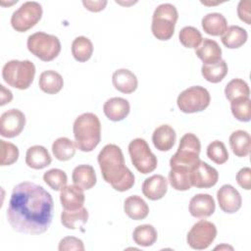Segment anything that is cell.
I'll return each instance as SVG.
<instances>
[{"label": "cell", "instance_id": "6da1fadb", "mask_svg": "<svg viewBox=\"0 0 251 251\" xmlns=\"http://www.w3.org/2000/svg\"><path fill=\"white\" fill-rule=\"evenodd\" d=\"M53 198L42 186L30 181L17 184L11 193L7 220L17 232L41 234L53 219Z\"/></svg>", "mask_w": 251, "mask_h": 251}, {"label": "cell", "instance_id": "7a4b0ae2", "mask_svg": "<svg viewBox=\"0 0 251 251\" xmlns=\"http://www.w3.org/2000/svg\"><path fill=\"white\" fill-rule=\"evenodd\" d=\"M97 161L103 179L115 190L124 192L134 185V175L126 166L123 151L118 145H105L99 152Z\"/></svg>", "mask_w": 251, "mask_h": 251}, {"label": "cell", "instance_id": "3957f363", "mask_svg": "<svg viewBox=\"0 0 251 251\" xmlns=\"http://www.w3.org/2000/svg\"><path fill=\"white\" fill-rule=\"evenodd\" d=\"M73 132L76 148L82 152H91L101 140V123L93 113H83L74 122Z\"/></svg>", "mask_w": 251, "mask_h": 251}, {"label": "cell", "instance_id": "277c9868", "mask_svg": "<svg viewBox=\"0 0 251 251\" xmlns=\"http://www.w3.org/2000/svg\"><path fill=\"white\" fill-rule=\"evenodd\" d=\"M35 75V66L29 60H11L7 62L2 69V77L4 81L17 89H27Z\"/></svg>", "mask_w": 251, "mask_h": 251}, {"label": "cell", "instance_id": "5b68a950", "mask_svg": "<svg viewBox=\"0 0 251 251\" xmlns=\"http://www.w3.org/2000/svg\"><path fill=\"white\" fill-rule=\"evenodd\" d=\"M177 19L178 13L173 4L164 3L159 5L152 16L151 31L153 35L161 41L171 39L174 35Z\"/></svg>", "mask_w": 251, "mask_h": 251}, {"label": "cell", "instance_id": "8992f818", "mask_svg": "<svg viewBox=\"0 0 251 251\" xmlns=\"http://www.w3.org/2000/svg\"><path fill=\"white\" fill-rule=\"evenodd\" d=\"M28 51L43 62L53 61L61 52V42L55 35L38 31L27 37Z\"/></svg>", "mask_w": 251, "mask_h": 251}, {"label": "cell", "instance_id": "52a82bcc", "mask_svg": "<svg viewBox=\"0 0 251 251\" xmlns=\"http://www.w3.org/2000/svg\"><path fill=\"white\" fill-rule=\"evenodd\" d=\"M201 143L194 133H185L179 141L178 148L170 159V167L182 166L191 169L200 159Z\"/></svg>", "mask_w": 251, "mask_h": 251}, {"label": "cell", "instance_id": "ba28073f", "mask_svg": "<svg viewBox=\"0 0 251 251\" xmlns=\"http://www.w3.org/2000/svg\"><path fill=\"white\" fill-rule=\"evenodd\" d=\"M211 102L209 91L200 85L190 86L177 96L178 109L185 114H193L204 111Z\"/></svg>", "mask_w": 251, "mask_h": 251}, {"label": "cell", "instance_id": "9c48e42d", "mask_svg": "<svg viewBox=\"0 0 251 251\" xmlns=\"http://www.w3.org/2000/svg\"><path fill=\"white\" fill-rule=\"evenodd\" d=\"M128 153L132 165L139 173L147 175L157 168V157L152 153L145 139L135 138L131 140L128 144Z\"/></svg>", "mask_w": 251, "mask_h": 251}, {"label": "cell", "instance_id": "30bf717a", "mask_svg": "<svg viewBox=\"0 0 251 251\" xmlns=\"http://www.w3.org/2000/svg\"><path fill=\"white\" fill-rule=\"evenodd\" d=\"M42 13V7L38 2H25L12 14L11 25L18 32H25L41 20Z\"/></svg>", "mask_w": 251, "mask_h": 251}, {"label": "cell", "instance_id": "8fae6325", "mask_svg": "<svg viewBox=\"0 0 251 251\" xmlns=\"http://www.w3.org/2000/svg\"><path fill=\"white\" fill-rule=\"evenodd\" d=\"M217 236L215 224L206 220H200L192 226L187 233V244L195 250L207 249Z\"/></svg>", "mask_w": 251, "mask_h": 251}, {"label": "cell", "instance_id": "7c38bea8", "mask_svg": "<svg viewBox=\"0 0 251 251\" xmlns=\"http://www.w3.org/2000/svg\"><path fill=\"white\" fill-rule=\"evenodd\" d=\"M191 186L196 188H210L217 184L219 173L206 162L199 160L189 172Z\"/></svg>", "mask_w": 251, "mask_h": 251}, {"label": "cell", "instance_id": "4fadbf2b", "mask_svg": "<svg viewBox=\"0 0 251 251\" xmlns=\"http://www.w3.org/2000/svg\"><path fill=\"white\" fill-rule=\"evenodd\" d=\"M25 116L19 109H10L0 118V134L3 137L13 138L18 136L25 128Z\"/></svg>", "mask_w": 251, "mask_h": 251}, {"label": "cell", "instance_id": "5bb4252c", "mask_svg": "<svg viewBox=\"0 0 251 251\" xmlns=\"http://www.w3.org/2000/svg\"><path fill=\"white\" fill-rule=\"evenodd\" d=\"M217 199L221 210L227 214L236 213L242 205L240 193L230 184H224L219 188Z\"/></svg>", "mask_w": 251, "mask_h": 251}, {"label": "cell", "instance_id": "9a60e30c", "mask_svg": "<svg viewBox=\"0 0 251 251\" xmlns=\"http://www.w3.org/2000/svg\"><path fill=\"white\" fill-rule=\"evenodd\" d=\"M188 210L192 217L205 219L214 214L216 210V203L213 196L210 194L199 193L190 199Z\"/></svg>", "mask_w": 251, "mask_h": 251}, {"label": "cell", "instance_id": "2e32d148", "mask_svg": "<svg viewBox=\"0 0 251 251\" xmlns=\"http://www.w3.org/2000/svg\"><path fill=\"white\" fill-rule=\"evenodd\" d=\"M142 193L149 200L162 199L168 191V180L162 175H153L142 183Z\"/></svg>", "mask_w": 251, "mask_h": 251}, {"label": "cell", "instance_id": "e0dca14e", "mask_svg": "<svg viewBox=\"0 0 251 251\" xmlns=\"http://www.w3.org/2000/svg\"><path fill=\"white\" fill-rule=\"evenodd\" d=\"M60 201L65 210L80 209L85 201L83 189L75 184L66 185L60 190Z\"/></svg>", "mask_w": 251, "mask_h": 251}, {"label": "cell", "instance_id": "ac0fdd59", "mask_svg": "<svg viewBox=\"0 0 251 251\" xmlns=\"http://www.w3.org/2000/svg\"><path fill=\"white\" fill-rule=\"evenodd\" d=\"M130 111L129 102L122 97H112L103 105L105 116L112 122H120L126 119Z\"/></svg>", "mask_w": 251, "mask_h": 251}, {"label": "cell", "instance_id": "d6986e66", "mask_svg": "<svg viewBox=\"0 0 251 251\" xmlns=\"http://www.w3.org/2000/svg\"><path fill=\"white\" fill-rule=\"evenodd\" d=\"M112 82L118 91L126 94L134 92L138 85L136 75L127 69H119L115 71L112 75Z\"/></svg>", "mask_w": 251, "mask_h": 251}, {"label": "cell", "instance_id": "ffe728a7", "mask_svg": "<svg viewBox=\"0 0 251 251\" xmlns=\"http://www.w3.org/2000/svg\"><path fill=\"white\" fill-rule=\"evenodd\" d=\"M176 140L175 129L169 125H162L155 128L152 134L154 147L159 151H169L173 148Z\"/></svg>", "mask_w": 251, "mask_h": 251}, {"label": "cell", "instance_id": "44dd1931", "mask_svg": "<svg viewBox=\"0 0 251 251\" xmlns=\"http://www.w3.org/2000/svg\"><path fill=\"white\" fill-rule=\"evenodd\" d=\"M196 56L203 62V65H211L222 60V48L217 41L204 38L197 49H195Z\"/></svg>", "mask_w": 251, "mask_h": 251}, {"label": "cell", "instance_id": "7402d4cb", "mask_svg": "<svg viewBox=\"0 0 251 251\" xmlns=\"http://www.w3.org/2000/svg\"><path fill=\"white\" fill-rule=\"evenodd\" d=\"M52 162L48 150L41 145L30 146L25 153V164L34 170H42Z\"/></svg>", "mask_w": 251, "mask_h": 251}, {"label": "cell", "instance_id": "603a6c76", "mask_svg": "<svg viewBox=\"0 0 251 251\" xmlns=\"http://www.w3.org/2000/svg\"><path fill=\"white\" fill-rule=\"evenodd\" d=\"M72 179L74 184L79 186L83 190L91 189L97 181L96 174L92 166L90 165H78L72 174Z\"/></svg>", "mask_w": 251, "mask_h": 251}, {"label": "cell", "instance_id": "cb8c5ba5", "mask_svg": "<svg viewBox=\"0 0 251 251\" xmlns=\"http://www.w3.org/2000/svg\"><path fill=\"white\" fill-rule=\"evenodd\" d=\"M126 215L134 221L144 220L149 214V206L138 195L128 196L124 202Z\"/></svg>", "mask_w": 251, "mask_h": 251}, {"label": "cell", "instance_id": "d4e9b609", "mask_svg": "<svg viewBox=\"0 0 251 251\" xmlns=\"http://www.w3.org/2000/svg\"><path fill=\"white\" fill-rule=\"evenodd\" d=\"M203 30L212 36H222L227 29V21L220 13H209L201 21Z\"/></svg>", "mask_w": 251, "mask_h": 251}, {"label": "cell", "instance_id": "484cf974", "mask_svg": "<svg viewBox=\"0 0 251 251\" xmlns=\"http://www.w3.org/2000/svg\"><path fill=\"white\" fill-rule=\"evenodd\" d=\"M39 88L47 94H56L60 92L64 86L63 76L53 70L44 71L39 75Z\"/></svg>", "mask_w": 251, "mask_h": 251}, {"label": "cell", "instance_id": "4316f807", "mask_svg": "<svg viewBox=\"0 0 251 251\" xmlns=\"http://www.w3.org/2000/svg\"><path fill=\"white\" fill-rule=\"evenodd\" d=\"M232 153L237 157H246L250 153L251 137L250 134L242 129L233 131L228 138Z\"/></svg>", "mask_w": 251, "mask_h": 251}, {"label": "cell", "instance_id": "83f0119b", "mask_svg": "<svg viewBox=\"0 0 251 251\" xmlns=\"http://www.w3.org/2000/svg\"><path fill=\"white\" fill-rule=\"evenodd\" d=\"M248 34L246 29L239 25H230L222 35V43L229 49H236L241 47L247 41Z\"/></svg>", "mask_w": 251, "mask_h": 251}, {"label": "cell", "instance_id": "f1b7e54d", "mask_svg": "<svg viewBox=\"0 0 251 251\" xmlns=\"http://www.w3.org/2000/svg\"><path fill=\"white\" fill-rule=\"evenodd\" d=\"M88 211L82 207L77 210H65L61 214V223L68 229H76L86 224Z\"/></svg>", "mask_w": 251, "mask_h": 251}, {"label": "cell", "instance_id": "f546056e", "mask_svg": "<svg viewBox=\"0 0 251 251\" xmlns=\"http://www.w3.org/2000/svg\"><path fill=\"white\" fill-rule=\"evenodd\" d=\"M190 169L182 166L172 167L169 173V181L172 187L178 191H185L191 188Z\"/></svg>", "mask_w": 251, "mask_h": 251}, {"label": "cell", "instance_id": "4dcf8cb0", "mask_svg": "<svg viewBox=\"0 0 251 251\" xmlns=\"http://www.w3.org/2000/svg\"><path fill=\"white\" fill-rule=\"evenodd\" d=\"M75 144L68 137H59L52 144L54 157L62 162L71 160L75 154Z\"/></svg>", "mask_w": 251, "mask_h": 251}, {"label": "cell", "instance_id": "1f68e13d", "mask_svg": "<svg viewBox=\"0 0 251 251\" xmlns=\"http://www.w3.org/2000/svg\"><path fill=\"white\" fill-rule=\"evenodd\" d=\"M72 54L75 60L83 63L88 61L93 54V44L85 36H77L72 43Z\"/></svg>", "mask_w": 251, "mask_h": 251}, {"label": "cell", "instance_id": "d6a6232c", "mask_svg": "<svg viewBox=\"0 0 251 251\" xmlns=\"http://www.w3.org/2000/svg\"><path fill=\"white\" fill-rule=\"evenodd\" d=\"M132 238L137 245L142 247H149L156 242L158 233L152 225H140L134 228Z\"/></svg>", "mask_w": 251, "mask_h": 251}, {"label": "cell", "instance_id": "836d02e7", "mask_svg": "<svg viewBox=\"0 0 251 251\" xmlns=\"http://www.w3.org/2000/svg\"><path fill=\"white\" fill-rule=\"evenodd\" d=\"M228 68L225 60H221L218 63L211 65H203L201 68V74L203 77L212 83H218L222 81L227 75Z\"/></svg>", "mask_w": 251, "mask_h": 251}, {"label": "cell", "instance_id": "e575fe53", "mask_svg": "<svg viewBox=\"0 0 251 251\" xmlns=\"http://www.w3.org/2000/svg\"><path fill=\"white\" fill-rule=\"evenodd\" d=\"M226 98L229 101H232L237 98L250 96V89L247 82L241 78L231 79L225 87Z\"/></svg>", "mask_w": 251, "mask_h": 251}, {"label": "cell", "instance_id": "d590c367", "mask_svg": "<svg viewBox=\"0 0 251 251\" xmlns=\"http://www.w3.org/2000/svg\"><path fill=\"white\" fill-rule=\"evenodd\" d=\"M230 110L233 117L240 121L247 123L251 120V100L250 98L241 97L230 101Z\"/></svg>", "mask_w": 251, "mask_h": 251}, {"label": "cell", "instance_id": "8d00e7d4", "mask_svg": "<svg viewBox=\"0 0 251 251\" xmlns=\"http://www.w3.org/2000/svg\"><path fill=\"white\" fill-rule=\"evenodd\" d=\"M178 39L180 43L186 48L197 49L201 44L203 37L201 32L194 26H184L178 33Z\"/></svg>", "mask_w": 251, "mask_h": 251}, {"label": "cell", "instance_id": "74e56055", "mask_svg": "<svg viewBox=\"0 0 251 251\" xmlns=\"http://www.w3.org/2000/svg\"><path fill=\"white\" fill-rule=\"evenodd\" d=\"M43 180L51 189L59 191L67 185L68 176L63 170L51 169L44 173Z\"/></svg>", "mask_w": 251, "mask_h": 251}, {"label": "cell", "instance_id": "f35d334b", "mask_svg": "<svg viewBox=\"0 0 251 251\" xmlns=\"http://www.w3.org/2000/svg\"><path fill=\"white\" fill-rule=\"evenodd\" d=\"M207 156L215 164L222 165L228 160V152L226 145L220 140L212 141L207 147Z\"/></svg>", "mask_w": 251, "mask_h": 251}, {"label": "cell", "instance_id": "ab89813d", "mask_svg": "<svg viewBox=\"0 0 251 251\" xmlns=\"http://www.w3.org/2000/svg\"><path fill=\"white\" fill-rule=\"evenodd\" d=\"M1 146V166H10L18 161L19 158V149L18 147L11 143L7 142L3 139L0 140Z\"/></svg>", "mask_w": 251, "mask_h": 251}, {"label": "cell", "instance_id": "60d3db41", "mask_svg": "<svg viewBox=\"0 0 251 251\" xmlns=\"http://www.w3.org/2000/svg\"><path fill=\"white\" fill-rule=\"evenodd\" d=\"M59 251H83L84 244L81 239L75 236H66L62 238L58 246Z\"/></svg>", "mask_w": 251, "mask_h": 251}, {"label": "cell", "instance_id": "b9f144b4", "mask_svg": "<svg viewBox=\"0 0 251 251\" xmlns=\"http://www.w3.org/2000/svg\"><path fill=\"white\" fill-rule=\"evenodd\" d=\"M236 181L241 188L245 190H250L251 189V169L248 167L240 169L236 174Z\"/></svg>", "mask_w": 251, "mask_h": 251}, {"label": "cell", "instance_id": "7bdbcfd3", "mask_svg": "<svg viewBox=\"0 0 251 251\" xmlns=\"http://www.w3.org/2000/svg\"><path fill=\"white\" fill-rule=\"evenodd\" d=\"M251 2L249 0H241L237 6L238 18L246 25L251 24V13H250Z\"/></svg>", "mask_w": 251, "mask_h": 251}, {"label": "cell", "instance_id": "ee69618b", "mask_svg": "<svg viewBox=\"0 0 251 251\" xmlns=\"http://www.w3.org/2000/svg\"><path fill=\"white\" fill-rule=\"evenodd\" d=\"M107 1L103 0H99V1H85L83 0L82 1V5L85 7V9H87L88 11L90 12H94V13H97V12H100L102 10L105 9L106 5H107Z\"/></svg>", "mask_w": 251, "mask_h": 251}, {"label": "cell", "instance_id": "f6af8a7d", "mask_svg": "<svg viewBox=\"0 0 251 251\" xmlns=\"http://www.w3.org/2000/svg\"><path fill=\"white\" fill-rule=\"evenodd\" d=\"M0 88H1V102H0V106H4L5 104L7 103H10L13 99V94L12 92L5 88L4 85H0Z\"/></svg>", "mask_w": 251, "mask_h": 251}, {"label": "cell", "instance_id": "bcb514c9", "mask_svg": "<svg viewBox=\"0 0 251 251\" xmlns=\"http://www.w3.org/2000/svg\"><path fill=\"white\" fill-rule=\"evenodd\" d=\"M223 250V249H229V250H233V247L232 246H229V245H226V244H222V245H218L215 247V250Z\"/></svg>", "mask_w": 251, "mask_h": 251}]
</instances>
